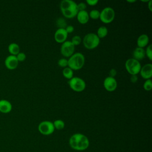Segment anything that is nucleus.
<instances>
[{"mask_svg": "<svg viewBox=\"0 0 152 152\" xmlns=\"http://www.w3.org/2000/svg\"><path fill=\"white\" fill-rule=\"evenodd\" d=\"M8 50L10 53V55L15 56H16L20 52V46L16 43H11L8 46Z\"/></svg>", "mask_w": 152, "mask_h": 152, "instance_id": "obj_18", "label": "nucleus"}, {"mask_svg": "<svg viewBox=\"0 0 152 152\" xmlns=\"http://www.w3.org/2000/svg\"><path fill=\"white\" fill-rule=\"evenodd\" d=\"M68 84L69 87L74 91L81 92L86 88V82L82 78L78 77H73L69 80Z\"/></svg>", "mask_w": 152, "mask_h": 152, "instance_id": "obj_7", "label": "nucleus"}, {"mask_svg": "<svg viewBox=\"0 0 152 152\" xmlns=\"http://www.w3.org/2000/svg\"><path fill=\"white\" fill-rule=\"evenodd\" d=\"M60 10L63 15L66 18L76 17L78 12L77 4L72 0H63L60 3Z\"/></svg>", "mask_w": 152, "mask_h": 152, "instance_id": "obj_2", "label": "nucleus"}, {"mask_svg": "<svg viewBox=\"0 0 152 152\" xmlns=\"http://www.w3.org/2000/svg\"><path fill=\"white\" fill-rule=\"evenodd\" d=\"M145 56H147V58L149 59L150 61L152 60V45H149L147 46L146 49L145 50Z\"/></svg>", "mask_w": 152, "mask_h": 152, "instance_id": "obj_25", "label": "nucleus"}, {"mask_svg": "<svg viewBox=\"0 0 152 152\" xmlns=\"http://www.w3.org/2000/svg\"><path fill=\"white\" fill-rule=\"evenodd\" d=\"M78 21L81 24H85L88 21L90 17L87 11H80L77 12L76 15Z\"/></svg>", "mask_w": 152, "mask_h": 152, "instance_id": "obj_15", "label": "nucleus"}, {"mask_svg": "<svg viewBox=\"0 0 152 152\" xmlns=\"http://www.w3.org/2000/svg\"><path fill=\"white\" fill-rule=\"evenodd\" d=\"M85 64L84 55L80 52H76L72 55L68 59V66L71 69L79 70Z\"/></svg>", "mask_w": 152, "mask_h": 152, "instance_id": "obj_3", "label": "nucleus"}, {"mask_svg": "<svg viewBox=\"0 0 152 152\" xmlns=\"http://www.w3.org/2000/svg\"><path fill=\"white\" fill-rule=\"evenodd\" d=\"M140 74L141 77L145 80L151 79L152 77V64L148 63L141 66Z\"/></svg>", "mask_w": 152, "mask_h": 152, "instance_id": "obj_12", "label": "nucleus"}, {"mask_svg": "<svg viewBox=\"0 0 152 152\" xmlns=\"http://www.w3.org/2000/svg\"><path fill=\"white\" fill-rule=\"evenodd\" d=\"M149 43V37L145 34H141L137 39V47L144 48V47L148 46Z\"/></svg>", "mask_w": 152, "mask_h": 152, "instance_id": "obj_17", "label": "nucleus"}, {"mask_svg": "<svg viewBox=\"0 0 152 152\" xmlns=\"http://www.w3.org/2000/svg\"><path fill=\"white\" fill-rule=\"evenodd\" d=\"M130 81L132 83H135L138 81L137 75H132L130 77Z\"/></svg>", "mask_w": 152, "mask_h": 152, "instance_id": "obj_33", "label": "nucleus"}, {"mask_svg": "<svg viewBox=\"0 0 152 152\" xmlns=\"http://www.w3.org/2000/svg\"><path fill=\"white\" fill-rule=\"evenodd\" d=\"M132 58L137 60L141 61L145 57V49L144 48L137 47L132 52Z\"/></svg>", "mask_w": 152, "mask_h": 152, "instance_id": "obj_16", "label": "nucleus"}, {"mask_svg": "<svg viewBox=\"0 0 152 152\" xmlns=\"http://www.w3.org/2000/svg\"><path fill=\"white\" fill-rule=\"evenodd\" d=\"M128 2H129V3H134L135 2H136L135 0H127L126 1Z\"/></svg>", "mask_w": 152, "mask_h": 152, "instance_id": "obj_35", "label": "nucleus"}, {"mask_svg": "<svg viewBox=\"0 0 152 152\" xmlns=\"http://www.w3.org/2000/svg\"><path fill=\"white\" fill-rule=\"evenodd\" d=\"M61 53L62 56L66 58H69L74 53L75 46L69 40H66L62 43L60 49Z\"/></svg>", "mask_w": 152, "mask_h": 152, "instance_id": "obj_9", "label": "nucleus"}, {"mask_svg": "<svg viewBox=\"0 0 152 152\" xmlns=\"http://www.w3.org/2000/svg\"><path fill=\"white\" fill-rule=\"evenodd\" d=\"M117 81L113 77H107L103 81V86L104 88L109 92L114 91L117 88Z\"/></svg>", "mask_w": 152, "mask_h": 152, "instance_id": "obj_10", "label": "nucleus"}, {"mask_svg": "<svg viewBox=\"0 0 152 152\" xmlns=\"http://www.w3.org/2000/svg\"><path fill=\"white\" fill-rule=\"evenodd\" d=\"M19 62L18 61L16 56L10 55L7 56L5 59L4 64L9 69H15L18 65Z\"/></svg>", "mask_w": 152, "mask_h": 152, "instance_id": "obj_11", "label": "nucleus"}, {"mask_svg": "<svg viewBox=\"0 0 152 152\" xmlns=\"http://www.w3.org/2000/svg\"><path fill=\"white\" fill-rule=\"evenodd\" d=\"M56 26L58 27V28H65L67 26L66 25V22L65 19L62 18H59L56 20Z\"/></svg>", "mask_w": 152, "mask_h": 152, "instance_id": "obj_23", "label": "nucleus"}, {"mask_svg": "<svg viewBox=\"0 0 152 152\" xmlns=\"http://www.w3.org/2000/svg\"><path fill=\"white\" fill-rule=\"evenodd\" d=\"M89 17L93 20H97L100 17V11L97 10H92L88 13Z\"/></svg>", "mask_w": 152, "mask_h": 152, "instance_id": "obj_22", "label": "nucleus"}, {"mask_svg": "<svg viewBox=\"0 0 152 152\" xmlns=\"http://www.w3.org/2000/svg\"><path fill=\"white\" fill-rule=\"evenodd\" d=\"M108 33V30L105 26H100L98 28L97 31V36L99 39L105 37Z\"/></svg>", "mask_w": 152, "mask_h": 152, "instance_id": "obj_19", "label": "nucleus"}, {"mask_svg": "<svg viewBox=\"0 0 152 152\" xmlns=\"http://www.w3.org/2000/svg\"><path fill=\"white\" fill-rule=\"evenodd\" d=\"M65 29L66 31L67 32V33L69 34V33H71L74 31V27L71 25H69V26H67Z\"/></svg>", "mask_w": 152, "mask_h": 152, "instance_id": "obj_31", "label": "nucleus"}, {"mask_svg": "<svg viewBox=\"0 0 152 152\" xmlns=\"http://www.w3.org/2000/svg\"><path fill=\"white\" fill-rule=\"evenodd\" d=\"M148 2V8L150 11H152V1L150 0Z\"/></svg>", "mask_w": 152, "mask_h": 152, "instance_id": "obj_34", "label": "nucleus"}, {"mask_svg": "<svg viewBox=\"0 0 152 152\" xmlns=\"http://www.w3.org/2000/svg\"><path fill=\"white\" fill-rule=\"evenodd\" d=\"M99 2L98 0H87L86 4L90 6H95Z\"/></svg>", "mask_w": 152, "mask_h": 152, "instance_id": "obj_30", "label": "nucleus"}, {"mask_svg": "<svg viewBox=\"0 0 152 152\" xmlns=\"http://www.w3.org/2000/svg\"><path fill=\"white\" fill-rule=\"evenodd\" d=\"M72 43L75 46H78L79 45L81 42V37L80 36H78V35H75L74 36L72 37V39H71V41Z\"/></svg>", "mask_w": 152, "mask_h": 152, "instance_id": "obj_26", "label": "nucleus"}, {"mask_svg": "<svg viewBox=\"0 0 152 152\" xmlns=\"http://www.w3.org/2000/svg\"><path fill=\"white\" fill-rule=\"evenodd\" d=\"M62 75L65 78L70 80L71 78H72L73 77V75H74L73 70L71 69L68 66H66L63 69Z\"/></svg>", "mask_w": 152, "mask_h": 152, "instance_id": "obj_20", "label": "nucleus"}, {"mask_svg": "<svg viewBox=\"0 0 152 152\" xmlns=\"http://www.w3.org/2000/svg\"><path fill=\"white\" fill-rule=\"evenodd\" d=\"M87 7V5L84 2H80L79 4H77V9L78 11H84L86 10V8Z\"/></svg>", "mask_w": 152, "mask_h": 152, "instance_id": "obj_29", "label": "nucleus"}, {"mask_svg": "<svg viewBox=\"0 0 152 152\" xmlns=\"http://www.w3.org/2000/svg\"><path fill=\"white\" fill-rule=\"evenodd\" d=\"M53 124L55 129H56L58 130H61L65 127V122L61 119L55 120L53 122Z\"/></svg>", "mask_w": 152, "mask_h": 152, "instance_id": "obj_21", "label": "nucleus"}, {"mask_svg": "<svg viewBox=\"0 0 152 152\" xmlns=\"http://www.w3.org/2000/svg\"><path fill=\"white\" fill-rule=\"evenodd\" d=\"M125 66L127 72L131 75L139 74L141 68L140 62L132 58H129L126 61Z\"/></svg>", "mask_w": 152, "mask_h": 152, "instance_id": "obj_5", "label": "nucleus"}, {"mask_svg": "<svg viewBox=\"0 0 152 152\" xmlns=\"http://www.w3.org/2000/svg\"><path fill=\"white\" fill-rule=\"evenodd\" d=\"M116 74H117L116 70L115 69H114V68H112V69H111L109 71V76L111 77L115 78V77L116 76Z\"/></svg>", "mask_w": 152, "mask_h": 152, "instance_id": "obj_32", "label": "nucleus"}, {"mask_svg": "<svg viewBox=\"0 0 152 152\" xmlns=\"http://www.w3.org/2000/svg\"><path fill=\"white\" fill-rule=\"evenodd\" d=\"M12 106L11 102L5 99L0 100V112L3 113H8L12 110Z\"/></svg>", "mask_w": 152, "mask_h": 152, "instance_id": "obj_14", "label": "nucleus"}, {"mask_svg": "<svg viewBox=\"0 0 152 152\" xmlns=\"http://www.w3.org/2000/svg\"><path fill=\"white\" fill-rule=\"evenodd\" d=\"M55 129L53 122L49 121H43L38 125L39 131L43 135H49L52 134Z\"/></svg>", "mask_w": 152, "mask_h": 152, "instance_id": "obj_8", "label": "nucleus"}, {"mask_svg": "<svg viewBox=\"0 0 152 152\" xmlns=\"http://www.w3.org/2000/svg\"><path fill=\"white\" fill-rule=\"evenodd\" d=\"M58 64L60 67L64 68L68 66V59H66L65 58H61L58 60Z\"/></svg>", "mask_w": 152, "mask_h": 152, "instance_id": "obj_27", "label": "nucleus"}, {"mask_svg": "<svg viewBox=\"0 0 152 152\" xmlns=\"http://www.w3.org/2000/svg\"><path fill=\"white\" fill-rule=\"evenodd\" d=\"M68 34L64 28H58L54 34L55 40L59 43H62L66 40Z\"/></svg>", "mask_w": 152, "mask_h": 152, "instance_id": "obj_13", "label": "nucleus"}, {"mask_svg": "<svg viewBox=\"0 0 152 152\" xmlns=\"http://www.w3.org/2000/svg\"><path fill=\"white\" fill-rule=\"evenodd\" d=\"M83 43L85 48L91 50L96 48L100 44V39L96 34L89 33L86 34L83 40Z\"/></svg>", "mask_w": 152, "mask_h": 152, "instance_id": "obj_4", "label": "nucleus"}, {"mask_svg": "<svg viewBox=\"0 0 152 152\" xmlns=\"http://www.w3.org/2000/svg\"><path fill=\"white\" fill-rule=\"evenodd\" d=\"M115 17V12L114 10L110 7L104 8L100 12V20L102 22L108 24L112 22Z\"/></svg>", "mask_w": 152, "mask_h": 152, "instance_id": "obj_6", "label": "nucleus"}, {"mask_svg": "<svg viewBox=\"0 0 152 152\" xmlns=\"http://www.w3.org/2000/svg\"><path fill=\"white\" fill-rule=\"evenodd\" d=\"M69 146L77 151H84L88 148L90 145L88 138L81 133H75L69 139Z\"/></svg>", "mask_w": 152, "mask_h": 152, "instance_id": "obj_1", "label": "nucleus"}, {"mask_svg": "<svg viewBox=\"0 0 152 152\" xmlns=\"http://www.w3.org/2000/svg\"><path fill=\"white\" fill-rule=\"evenodd\" d=\"M16 57H17V59L18 62H23V61H25V59H26V55L24 52H20L16 55Z\"/></svg>", "mask_w": 152, "mask_h": 152, "instance_id": "obj_28", "label": "nucleus"}, {"mask_svg": "<svg viewBox=\"0 0 152 152\" xmlns=\"http://www.w3.org/2000/svg\"><path fill=\"white\" fill-rule=\"evenodd\" d=\"M143 87L146 91H150L152 89V81L151 79L146 80L143 84Z\"/></svg>", "mask_w": 152, "mask_h": 152, "instance_id": "obj_24", "label": "nucleus"}]
</instances>
